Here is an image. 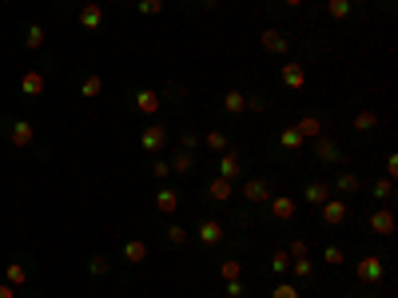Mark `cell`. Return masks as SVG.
Here are the masks:
<instances>
[{
  "mask_svg": "<svg viewBox=\"0 0 398 298\" xmlns=\"http://www.w3.org/2000/svg\"><path fill=\"white\" fill-rule=\"evenodd\" d=\"M4 136H8V143L20 151H28L32 143H36V127H32V120H20V115H8L4 120Z\"/></svg>",
  "mask_w": 398,
  "mask_h": 298,
  "instance_id": "6da1fadb",
  "label": "cell"
},
{
  "mask_svg": "<svg viewBox=\"0 0 398 298\" xmlns=\"http://www.w3.org/2000/svg\"><path fill=\"white\" fill-rule=\"evenodd\" d=\"M311 151H315L319 163H335V167H343V159H347V148H343L335 136H327V132L311 139Z\"/></svg>",
  "mask_w": 398,
  "mask_h": 298,
  "instance_id": "7a4b0ae2",
  "label": "cell"
},
{
  "mask_svg": "<svg viewBox=\"0 0 398 298\" xmlns=\"http://www.w3.org/2000/svg\"><path fill=\"white\" fill-rule=\"evenodd\" d=\"M239 191H243V199H247L251 207H259V203H267L275 195V183L267 175H251V179H239Z\"/></svg>",
  "mask_w": 398,
  "mask_h": 298,
  "instance_id": "3957f363",
  "label": "cell"
},
{
  "mask_svg": "<svg viewBox=\"0 0 398 298\" xmlns=\"http://www.w3.org/2000/svg\"><path fill=\"white\" fill-rule=\"evenodd\" d=\"M279 84H283L287 92H303V87H307V64L295 60V56H287V60L279 64Z\"/></svg>",
  "mask_w": 398,
  "mask_h": 298,
  "instance_id": "277c9868",
  "label": "cell"
},
{
  "mask_svg": "<svg viewBox=\"0 0 398 298\" xmlns=\"http://www.w3.org/2000/svg\"><path fill=\"white\" fill-rule=\"evenodd\" d=\"M355 278H359L362 286H378L386 278V262L378 259V255H362V259L355 262Z\"/></svg>",
  "mask_w": 398,
  "mask_h": 298,
  "instance_id": "5b68a950",
  "label": "cell"
},
{
  "mask_svg": "<svg viewBox=\"0 0 398 298\" xmlns=\"http://www.w3.org/2000/svg\"><path fill=\"white\" fill-rule=\"evenodd\" d=\"M394 227H398V219H394V211L390 207H371V215H366V231L371 235H378V239H390L394 235Z\"/></svg>",
  "mask_w": 398,
  "mask_h": 298,
  "instance_id": "8992f818",
  "label": "cell"
},
{
  "mask_svg": "<svg viewBox=\"0 0 398 298\" xmlns=\"http://www.w3.org/2000/svg\"><path fill=\"white\" fill-rule=\"evenodd\" d=\"M151 207H156V215H179V207H184L179 187H175V183H163L160 191H156V199H151Z\"/></svg>",
  "mask_w": 398,
  "mask_h": 298,
  "instance_id": "52a82bcc",
  "label": "cell"
},
{
  "mask_svg": "<svg viewBox=\"0 0 398 298\" xmlns=\"http://www.w3.org/2000/svg\"><path fill=\"white\" fill-rule=\"evenodd\" d=\"M319 211H323L319 219H323L327 227H343L350 219V207H347V199L343 195H331L327 203H319Z\"/></svg>",
  "mask_w": 398,
  "mask_h": 298,
  "instance_id": "ba28073f",
  "label": "cell"
},
{
  "mask_svg": "<svg viewBox=\"0 0 398 298\" xmlns=\"http://www.w3.org/2000/svg\"><path fill=\"white\" fill-rule=\"evenodd\" d=\"M139 148L151 151V155H160V151H167V127L160 124V120H151L144 132H139Z\"/></svg>",
  "mask_w": 398,
  "mask_h": 298,
  "instance_id": "9c48e42d",
  "label": "cell"
},
{
  "mask_svg": "<svg viewBox=\"0 0 398 298\" xmlns=\"http://www.w3.org/2000/svg\"><path fill=\"white\" fill-rule=\"evenodd\" d=\"M219 175L224 179H231V183H239V179H247V167H243V155L239 151H219Z\"/></svg>",
  "mask_w": 398,
  "mask_h": 298,
  "instance_id": "30bf717a",
  "label": "cell"
},
{
  "mask_svg": "<svg viewBox=\"0 0 398 298\" xmlns=\"http://www.w3.org/2000/svg\"><path fill=\"white\" fill-rule=\"evenodd\" d=\"M195 239H199V247H219V243H224V223L212 219V215H203L199 227H195Z\"/></svg>",
  "mask_w": 398,
  "mask_h": 298,
  "instance_id": "8fae6325",
  "label": "cell"
},
{
  "mask_svg": "<svg viewBox=\"0 0 398 298\" xmlns=\"http://www.w3.org/2000/svg\"><path fill=\"white\" fill-rule=\"evenodd\" d=\"M259 44H263V52H267V56H291V40H287L279 28H263V32H259Z\"/></svg>",
  "mask_w": 398,
  "mask_h": 298,
  "instance_id": "7c38bea8",
  "label": "cell"
},
{
  "mask_svg": "<svg viewBox=\"0 0 398 298\" xmlns=\"http://www.w3.org/2000/svg\"><path fill=\"white\" fill-rule=\"evenodd\" d=\"M132 104H136L139 115H148V120H151V115L160 112L163 99H160V92H156V87H136V92H132Z\"/></svg>",
  "mask_w": 398,
  "mask_h": 298,
  "instance_id": "4fadbf2b",
  "label": "cell"
},
{
  "mask_svg": "<svg viewBox=\"0 0 398 298\" xmlns=\"http://www.w3.org/2000/svg\"><path fill=\"white\" fill-rule=\"evenodd\" d=\"M331 195H335V187H331V179H307V183H303V199H307L311 207L327 203Z\"/></svg>",
  "mask_w": 398,
  "mask_h": 298,
  "instance_id": "5bb4252c",
  "label": "cell"
},
{
  "mask_svg": "<svg viewBox=\"0 0 398 298\" xmlns=\"http://www.w3.org/2000/svg\"><path fill=\"white\" fill-rule=\"evenodd\" d=\"M295 132L307 139V143H311L315 136H323V112H303L295 120Z\"/></svg>",
  "mask_w": 398,
  "mask_h": 298,
  "instance_id": "9a60e30c",
  "label": "cell"
},
{
  "mask_svg": "<svg viewBox=\"0 0 398 298\" xmlns=\"http://www.w3.org/2000/svg\"><path fill=\"white\" fill-rule=\"evenodd\" d=\"M267 207H271V219H275V223H291V219H295V211H298L291 195H271V199H267Z\"/></svg>",
  "mask_w": 398,
  "mask_h": 298,
  "instance_id": "2e32d148",
  "label": "cell"
},
{
  "mask_svg": "<svg viewBox=\"0 0 398 298\" xmlns=\"http://www.w3.org/2000/svg\"><path fill=\"white\" fill-rule=\"evenodd\" d=\"M231 195H235V183H231V179H224V175H215L212 183L203 187V199H207V203H227Z\"/></svg>",
  "mask_w": 398,
  "mask_h": 298,
  "instance_id": "e0dca14e",
  "label": "cell"
},
{
  "mask_svg": "<svg viewBox=\"0 0 398 298\" xmlns=\"http://www.w3.org/2000/svg\"><path fill=\"white\" fill-rule=\"evenodd\" d=\"M224 112L231 115V120L247 115V92H243V87H227L224 92Z\"/></svg>",
  "mask_w": 398,
  "mask_h": 298,
  "instance_id": "ac0fdd59",
  "label": "cell"
},
{
  "mask_svg": "<svg viewBox=\"0 0 398 298\" xmlns=\"http://www.w3.org/2000/svg\"><path fill=\"white\" fill-rule=\"evenodd\" d=\"M80 28H84V32H100V28H104V8H100L96 0L80 4Z\"/></svg>",
  "mask_w": 398,
  "mask_h": 298,
  "instance_id": "d6986e66",
  "label": "cell"
},
{
  "mask_svg": "<svg viewBox=\"0 0 398 298\" xmlns=\"http://www.w3.org/2000/svg\"><path fill=\"white\" fill-rule=\"evenodd\" d=\"M331 187H335V195H355V191H362L366 183H362L355 171H338L335 179H331Z\"/></svg>",
  "mask_w": 398,
  "mask_h": 298,
  "instance_id": "ffe728a7",
  "label": "cell"
},
{
  "mask_svg": "<svg viewBox=\"0 0 398 298\" xmlns=\"http://www.w3.org/2000/svg\"><path fill=\"white\" fill-rule=\"evenodd\" d=\"M120 255H124L128 262H132V267H139V262H148V243H144V239H128L124 247H120Z\"/></svg>",
  "mask_w": 398,
  "mask_h": 298,
  "instance_id": "44dd1931",
  "label": "cell"
},
{
  "mask_svg": "<svg viewBox=\"0 0 398 298\" xmlns=\"http://www.w3.org/2000/svg\"><path fill=\"white\" fill-rule=\"evenodd\" d=\"M20 92H25L28 99L44 96V72H36V68H28V72L20 76Z\"/></svg>",
  "mask_w": 398,
  "mask_h": 298,
  "instance_id": "7402d4cb",
  "label": "cell"
},
{
  "mask_svg": "<svg viewBox=\"0 0 398 298\" xmlns=\"http://www.w3.org/2000/svg\"><path fill=\"white\" fill-rule=\"evenodd\" d=\"M350 127H355L359 136H371V132H378V112H374V108H362V112H355Z\"/></svg>",
  "mask_w": 398,
  "mask_h": 298,
  "instance_id": "603a6c76",
  "label": "cell"
},
{
  "mask_svg": "<svg viewBox=\"0 0 398 298\" xmlns=\"http://www.w3.org/2000/svg\"><path fill=\"white\" fill-rule=\"evenodd\" d=\"M275 143H279L283 151H303V148H307V139H303V136L295 132V124H291V127H279V136H275Z\"/></svg>",
  "mask_w": 398,
  "mask_h": 298,
  "instance_id": "cb8c5ba5",
  "label": "cell"
},
{
  "mask_svg": "<svg viewBox=\"0 0 398 298\" xmlns=\"http://www.w3.org/2000/svg\"><path fill=\"white\" fill-rule=\"evenodd\" d=\"M167 163H172V175H191L195 171V151H175Z\"/></svg>",
  "mask_w": 398,
  "mask_h": 298,
  "instance_id": "d4e9b609",
  "label": "cell"
},
{
  "mask_svg": "<svg viewBox=\"0 0 398 298\" xmlns=\"http://www.w3.org/2000/svg\"><path fill=\"white\" fill-rule=\"evenodd\" d=\"M44 44H48V32H44V24H28V28H25V48H28V52H40Z\"/></svg>",
  "mask_w": 398,
  "mask_h": 298,
  "instance_id": "484cf974",
  "label": "cell"
},
{
  "mask_svg": "<svg viewBox=\"0 0 398 298\" xmlns=\"http://www.w3.org/2000/svg\"><path fill=\"white\" fill-rule=\"evenodd\" d=\"M199 148H207V151H215V155H219V151L231 148V139H227L224 132H203V136H199Z\"/></svg>",
  "mask_w": 398,
  "mask_h": 298,
  "instance_id": "4316f807",
  "label": "cell"
},
{
  "mask_svg": "<svg viewBox=\"0 0 398 298\" xmlns=\"http://www.w3.org/2000/svg\"><path fill=\"white\" fill-rule=\"evenodd\" d=\"M291 278H298V283H311L315 278V262H311V255H307V259H291Z\"/></svg>",
  "mask_w": 398,
  "mask_h": 298,
  "instance_id": "83f0119b",
  "label": "cell"
},
{
  "mask_svg": "<svg viewBox=\"0 0 398 298\" xmlns=\"http://www.w3.org/2000/svg\"><path fill=\"white\" fill-rule=\"evenodd\" d=\"M4 283L20 290V286L28 283V267H25V262H8V267H4Z\"/></svg>",
  "mask_w": 398,
  "mask_h": 298,
  "instance_id": "f1b7e54d",
  "label": "cell"
},
{
  "mask_svg": "<svg viewBox=\"0 0 398 298\" xmlns=\"http://www.w3.org/2000/svg\"><path fill=\"white\" fill-rule=\"evenodd\" d=\"M371 199H378V203H390V199H394V179H374L371 183Z\"/></svg>",
  "mask_w": 398,
  "mask_h": 298,
  "instance_id": "f546056e",
  "label": "cell"
},
{
  "mask_svg": "<svg viewBox=\"0 0 398 298\" xmlns=\"http://www.w3.org/2000/svg\"><path fill=\"white\" fill-rule=\"evenodd\" d=\"M267 267H271V274L287 278V271H291V255H287L283 247H279V250H271V259H267Z\"/></svg>",
  "mask_w": 398,
  "mask_h": 298,
  "instance_id": "4dcf8cb0",
  "label": "cell"
},
{
  "mask_svg": "<svg viewBox=\"0 0 398 298\" xmlns=\"http://www.w3.org/2000/svg\"><path fill=\"white\" fill-rule=\"evenodd\" d=\"M163 239H167V247H187V239H191V231H187L184 223H172L167 231H163Z\"/></svg>",
  "mask_w": 398,
  "mask_h": 298,
  "instance_id": "1f68e13d",
  "label": "cell"
},
{
  "mask_svg": "<svg viewBox=\"0 0 398 298\" xmlns=\"http://www.w3.org/2000/svg\"><path fill=\"white\" fill-rule=\"evenodd\" d=\"M323 262H327V267H343V262H347V247H338V243H323Z\"/></svg>",
  "mask_w": 398,
  "mask_h": 298,
  "instance_id": "d6a6232c",
  "label": "cell"
},
{
  "mask_svg": "<svg viewBox=\"0 0 398 298\" xmlns=\"http://www.w3.org/2000/svg\"><path fill=\"white\" fill-rule=\"evenodd\" d=\"M100 92H104V80H100L96 72H92V76H84V80H80V96H84V99H96Z\"/></svg>",
  "mask_w": 398,
  "mask_h": 298,
  "instance_id": "836d02e7",
  "label": "cell"
},
{
  "mask_svg": "<svg viewBox=\"0 0 398 298\" xmlns=\"http://www.w3.org/2000/svg\"><path fill=\"white\" fill-rule=\"evenodd\" d=\"M350 13H355L350 0H327V16H331V20H347Z\"/></svg>",
  "mask_w": 398,
  "mask_h": 298,
  "instance_id": "e575fe53",
  "label": "cell"
},
{
  "mask_svg": "<svg viewBox=\"0 0 398 298\" xmlns=\"http://www.w3.org/2000/svg\"><path fill=\"white\" fill-rule=\"evenodd\" d=\"M160 99H167V104H184V99H187V87L179 84V80H172V84H163Z\"/></svg>",
  "mask_w": 398,
  "mask_h": 298,
  "instance_id": "d590c367",
  "label": "cell"
},
{
  "mask_svg": "<svg viewBox=\"0 0 398 298\" xmlns=\"http://www.w3.org/2000/svg\"><path fill=\"white\" fill-rule=\"evenodd\" d=\"M108 271H112L108 255H92V259H88V274H92V278H104Z\"/></svg>",
  "mask_w": 398,
  "mask_h": 298,
  "instance_id": "8d00e7d4",
  "label": "cell"
},
{
  "mask_svg": "<svg viewBox=\"0 0 398 298\" xmlns=\"http://www.w3.org/2000/svg\"><path fill=\"white\" fill-rule=\"evenodd\" d=\"M283 250L291 255V259H307V255H311V239H291Z\"/></svg>",
  "mask_w": 398,
  "mask_h": 298,
  "instance_id": "74e56055",
  "label": "cell"
},
{
  "mask_svg": "<svg viewBox=\"0 0 398 298\" xmlns=\"http://www.w3.org/2000/svg\"><path fill=\"white\" fill-rule=\"evenodd\" d=\"M219 278H224V283H227V278H243V262H239V259H224V262H219Z\"/></svg>",
  "mask_w": 398,
  "mask_h": 298,
  "instance_id": "f35d334b",
  "label": "cell"
},
{
  "mask_svg": "<svg viewBox=\"0 0 398 298\" xmlns=\"http://www.w3.org/2000/svg\"><path fill=\"white\" fill-rule=\"evenodd\" d=\"M151 179L167 183V179H172V163H167V159H160V155H151Z\"/></svg>",
  "mask_w": 398,
  "mask_h": 298,
  "instance_id": "ab89813d",
  "label": "cell"
},
{
  "mask_svg": "<svg viewBox=\"0 0 398 298\" xmlns=\"http://www.w3.org/2000/svg\"><path fill=\"white\" fill-rule=\"evenodd\" d=\"M271 298H303V295H298V286L291 283V278H279L275 290H271Z\"/></svg>",
  "mask_w": 398,
  "mask_h": 298,
  "instance_id": "60d3db41",
  "label": "cell"
},
{
  "mask_svg": "<svg viewBox=\"0 0 398 298\" xmlns=\"http://www.w3.org/2000/svg\"><path fill=\"white\" fill-rule=\"evenodd\" d=\"M163 4H167V0H136V13L139 16H160Z\"/></svg>",
  "mask_w": 398,
  "mask_h": 298,
  "instance_id": "b9f144b4",
  "label": "cell"
},
{
  "mask_svg": "<svg viewBox=\"0 0 398 298\" xmlns=\"http://www.w3.org/2000/svg\"><path fill=\"white\" fill-rule=\"evenodd\" d=\"M224 290H227V298H243V295H247L243 278H227V283H224Z\"/></svg>",
  "mask_w": 398,
  "mask_h": 298,
  "instance_id": "7bdbcfd3",
  "label": "cell"
},
{
  "mask_svg": "<svg viewBox=\"0 0 398 298\" xmlns=\"http://www.w3.org/2000/svg\"><path fill=\"white\" fill-rule=\"evenodd\" d=\"M247 112H267V96H259V92H247Z\"/></svg>",
  "mask_w": 398,
  "mask_h": 298,
  "instance_id": "ee69618b",
  "label": "cell"
},
{
  "mask_svg": "<svg viewBox=\"0 0 398 298\" xmlns=\"http://www.w3.org/2000/svg\"><path fill=\"white\" fill-rule=\"evenodd\" d=\"M199 148V132H184V139H179V151H195Z\"/></svg>",
  "mask_w": 398,
  "mask_h": 298,
  "instance_id": "f6af8a7d",
  "label": "cell"
},
{
  "mask_svg": "<svg viewBox=\"0 0 398 298\" xmlns=\"http://www.w3.org/2000/svg\"><path fill=\"white\" fill-rule=\"evenodd\" d=\"M394 175H398V155L390 151V155H386V179H394Z\"/></svg>",
  "mask_w": 398,
  "mask_h": 298,
  "instance_id": "bcb514c9",
  "label": "cell"
},
{
  "mask_svg": "<svg viewBox=\"0 0 398 298\" xmlns=\"http://www.w3.org/2000/svg\"><path fill=\"white\" fill-rule=\"evenodd\" d=\"M0 298H16V286H8L4 278H0Z\"/></svg>",
  "mask_w": 398,
  "mask_h": 298,
  "instance_id": "7dc6e473",
  "label": "cell"
},
{
  "mask_svg": "<svg viewBox=\"0 0 398 298\" xmlns=\"http://www.w3.org/2000/svg\"><path fill=\"white\" fill-rule=\"evenodd\" d=\"M199 8H219V0H195Z\"/></svg>",
  "mask_w": 398,
  "mask_h": 298,
  "instance_id": "c3c4849f",
  "label": "cell"
},
{
  "mask_svg": "<svg viewBox=\"0 0 398 298\" xmlns=\"http://www.w3.org/2000/svg\"><path fill=\"white\" fill-rule=\"evenodd\" d=\"M283 8H291V13H295V8H303V0H283Z\"/></svg>",
  "mask_w": 398,
  "mask_h": 298,
  "instance_id": "681fc988",
  "label": "cell"
},
{
  "mask_svg": "<svg viewBox=\"0 0 398 298\" xmlns=\"http://www.w3.org/2000/svg\"><path fill=\"white\" fill-rule=\"evenodd\" d=\"M116 4H136V0H116Z\"/></svg>",
  "mask_w": 398,
  "mask_h": 298,
  "instance_id": "f907efd6",
  "label": "cell"
},
{
  "mask_svg": "<svg viewBox=\"0 0 398 298\" xmlns=\"http://www.w3.org/2000/svg\"><path fill=\"white\" fill-rule=\"evenodd\" d=\"M386 4H394V0H386Z\"/></svg>",
  "mask_w": 398,
  "mask_h": 298,
  "instance_id": "816d5d0a",
  "label": "cell"
},
{
  "mask_svg": "<svg viewBox=\"0 0 398 298\" xmlns=\"http://www.w3.org/2000/svg\"><path fill=\"white\" fill-rule=\"evenodd\" d=\"M64 4H68V0H64Z\"/></svg>",
  "mask_w": 398,
  "mask_h": 298,
  "instance_id": "f5cc1de1",
  "label": "cell"
}]
</instances>
